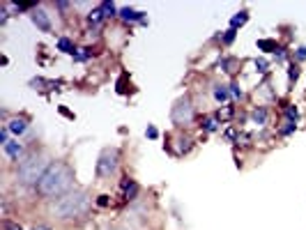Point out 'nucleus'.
I'll return each mask as SVG.
<instances>
[{"label": "nucleus", "instance_id": "f257e3e1", "mask_svg": "<svg viewBox=\"0 0 306 230\" xmlns=\"http://www.w3.org/2000/svg\"><path fill=\"white\" fill-rule=\"evenodd\" d=\"M72 189H74V168L67 161L58 159V161H51L44 178L35 186V193L42 196L44 200H55V198L69 193Z\"/></svg>", "mask_w": 306, "mask_h": 230}, {"label": "nucleus", "instance_id": "f03ea898", "mask_svg": "<svg viewBox=\"0 0 306 230\" xmlns=\"http://www.w3.org/2000/svg\"><path fill=\"white\" fill-rule=\"evenodd\" d=\"M92 207V196L87 193V189H76L74 186L69 193L55 198L48 205V214L58 221H72V219L86 217Z\"/></svg>", "mask_w": 306, "mask_h": 230}, {"label": "nucleus", "instance_id": "7ed1b4c3", "mask_svg": "<svg viewBox=\"0 0 306 230\" xmlns=\"http://www.w3.org/2000/svg\"><path fill=\"white\" fill-rule=\"evenodd\" d=\"M48 166H51V161H48L46 154H42V152H28L26 157H23V161L16 166L14 180L23 189H35L40 184V180L44 178Z\"/></svg>", "mask_w": 306, "mask_h": 230}, {"label": "nucleus", "instance_id": "20e7f679", "mask_svg": "<svg viewBox=\"0 0 306 230\" xmlns=\"http://www.w3.org/2000/svg\"><path fill=\"white\" fill-rule=\"evenodd\" d=\"M120 161L122 154L118 147H104L99 152V159H97V166H94V175L97 180H111L113 175H118L120 171Z\"/></svg>", "mask_w": 306, "mask_h": 230}, {"label": "nucleus", "instance_id": "39448f33", "mask_svg": "<svg viewBox=\"0 0 306 230\" xmlns=\"http://www.w3.org/2000/svg\"><path fill=\"white\" fill-rule=\"evenodd\" d=\"M171 120H173L175 127H186V125H191L193 120H196V106H193V101H191L189 94L180 97L173 104V108H171Z\"/></svg>", "mask_w": 306, "mask_h": 230}, {"label": "nucleus", "instance_id": "423d86ee", "mask_svg": "<svg viewBox=\"0 0 306 230\" xmlns=\"http://www.w3.org/2000/svg\"><path fill=\"white\" fill-rule=\"evenodd\" d=\"M2 125H5L14 136H23V134L28 132V127H30V118H28V115H14V118H9L7 122H2Z\"/></svg>", "mask_w": 306, "mask_h": 230}, {"label": "nucleus", "instance_id": "0eeeda50", "mask_svg": "<svg viewBox=\"0 0 306 230\" xmlns=\"http://www.w3.org/2000/svg\"><path fill=\"white\" fill-rule=\"evenodd\" d=\"M30 21H33L35 26H37V30H42V33H53V23H51V19H48V14L42 9V7H37L35 12H30Z\"/></svg>", "mask_w": 306, "mask_h": 230}, {"label": "nucleus", "instance_id": "6e6552de", "mask_svg": "<svg viewBox=\"0 0 306 230\" xmlns=\"http://www.w3.org/2000/svg\"><path fill=\"white\" fill-rule=\"evenodd\" d=\"M2 152H5V157L9 159L12 164H21L23 157H26V147H23V143H19V140H9V143L2 147Z\"/></svg>", "mask_w": 306, "mask_h": 230}, {"label": "nucleus", "instance_id": "1a4fd4ad", "mask_svg": "<svg viewBox=\"0 0 306 230\" xmlns=\"http://www.w3.org/2000/svg\"><path fill=\"white\" fill-rule=\"evenodd\" d=\"M120 19L125 21V23H140V26H147L145 12H138V9H133V7H122Z\"/></svg>", "mask_w": 306, "mask_h": 230}, {"label": "nucleus", "instance_id": "9d476101", "mask_svg": "<svg viewBox=\"0 0 306 230\" xmlns=\"http://www.w3.org/2000/svg\"><path fill=\"white\" fill-rule=\"evenodd\" d=\"M267 120H269V108H267L265 104L256 106V108L251 111V122H253V125L265 127V125H267Z\"/></svg>", "mask_w": 306, "mask_h": 230}, {"label": "nucleus", "instance_id": "9b49d317", "mask_svg": "<svg viewBox=\"0 0 306 230\" xmlns=\"http://www.w3.org/2000/svg\"><path fill=\"white\" fill-rule=\"evenodd\" d=\"M219 65H221V72H226V74H230V76H235V74H237V69L242 67V62L235 58V55H223Z\"/></svg>", "mask_w": 306, "mask_h": 230}, {"label": "nucleus", "instance_id": "f8f14e48", "mask_svg": "<svg viewBox=\"0 0 306 230\" xmlns=\"http://www.w3.org/2000/svg\"><path fill=\"white\" fill-rule=\"evenodd\" d=\"M193 150V138L184 136V134H180L177 136V147H175V157H184V154H189V152Z\"/></svg>", "mask_w": 306, "mask_h": 230}, {"label": "nucleus", "instance_id": "ddd939ff", "mask_svg": "<svg viewBox=\"0 0 306 230\" xmlns=\"http://www.w3.org/2000/svg\"><path fill=\"white\" fill-rule=\"evenodd\" d=\"M200 129H203V132L205 134H217L219 132V120L214 118V115H203V118H200Z\"/></svg>", "mask_w": 306, "mask_h": 230}, {"label": "nucleus", "instance_id": "4468645a", "mask_svg": "<svg viewBox=\"0 0 306 230\" xmlns=\"http://www.w3.org/2000/svg\"><path fill=\"white\" fill-rule=\"evenodd\" d=\"M104 21H106V16H104V12H101V5L92 7L90 12H87V23L92 28H101L104 26Z\"/></svg>", "mask_w": 306, "mask_h": 230}, {"label": "nucleus", "instance_id": "2eb2a0df", "mask_svg": "<svg viewBox=\"0 0 306 230\" xmlns=\"http://www.w3.org/2000/svg\"><path fill=\"white\" fill-rule=\"evenodd\" d=\"M256 46H258V51H262V53H276L279 51V44H276V40H272V37H262V40L256 42Z\"/></svg>", "mask_w": 306, "mask_h": 230}, {"label": "nucleus", "instance_id": "dca6fc26", "mask_svg": "<svg viewBox=\"0 0 306 230\" xmlns=\"http://www.w3.org/2000/svg\"><path fill=\"white\" fill-rule=\"evenodd\" d=\"M55 86H60V83H58V81H46V79H42V76L30 81V88H33V90H53Z\"/></svg>", "mask_w": 306, "mask_h": 230}, {"label": "nucleus", "instance_id": "f3484780", "mask_svg": "<svg viewBox=\"0 0 306 230\" xmlns=\"http://www.w3.org/2000/svg\"><path fill=\"white\" fill-rule=\"evenodd\" d=\"M249 16H251V14H249V9H240V12L230 19V26H228V28H230V30H237V28H242L246 21H249Z\"/></svg>", "mask_w": 306, "mask_h": 230}, {"label": "nucleus", "instance_id": "a211bd4d", "mask_svg": "<svg viewBox=\"0 0 306 230\" xmlns=\"http://www.w3.org/2000/svg\"><path fill=\"white\" fill-rule=\"evenodd\" d=\"M122 193H125V200H127V203H136V200H138V193H140L138 182H136V180H131V184H129V186H127Z\"/></svg>", "mask_w": 306, "mask_h": 230}, {"label": "nucleus", "instance_id": "6ab92c4d", "mask_svg": "<svg viewBox=\"0 0 306 230\" xmlns=\"http://www.w3.org/2000/svg\"><path fill=\"white\" fill-rule=\"evenodd\" d=\"M55 48H58V51H62V53H69V55H74V53H76V46H74V42L69 40V37H58Z\"/></svg>", "mask_w": 306, "mask_h": 230}, {"label": "nucleus", "instance_id": "aec40b11", "mask_svg": "<svg viewBox=\"0 0 306 230\" xmlns=\"http://www.w3.org/2000/svg\"><path fill=\"white\" fill-rule=\"evenodd\" d=\"M233 115H235V106L233 104H226L223 108H219V111L214 113V118L219 120V125H223V122H226V120H230Z\"/></svg>", "mask_w": 306, "mask_h": 230}, {"label": "nucleus", "instance_id": "412c9836", "mask_svg": "<svg viewBox=\"0 0 306 230\" xmlns=\"http://www.w3.org/2000/svg\"><path fill=\"white\" fill-rule=\"evenodd\" d=\"M212 94H214V99H217L219 104H226L228 99H230V90H228V86H214Z\"/></svg>", "mask_w": 306, "mask_h": 230}, {"label": "nucleus", "instance_id": "4be33fe9", "mask_svg": "<svg viewBox=\"0 0 306 230\" xmlns=\"http://www.w3.org/2000/svg\"><path fill=\"white\" fill-rule=\"evenodd\" d=\"M101 5V12H104V16L106 19H113V16H120V9L115 7V2H111V0H104V2H99Z\"/></svg>", "mask_w": 306, "mask_h": 230}, {"label": "nucleus", "instance_id": "5701e85b", "mask_svg": "<svg viewBox=\"0 0 306 230\" xmlns=\"http://www.w3.org/2000/svg\"><path fill=\"white\" fill-rule=\"evenodd\" d=\"M283 120L297 122V120H300V108H297L295 104H286V106H283Z\"/></svg>", "mask_w": 306, "mask_h": 230}, {"label": "nucleus", "instance_id": "b1692460", "mask_svg": "<svg viewBox=\"0 0 306 230\" xmlns=\"http://www.w3.org/2000/svg\"><path fill=\"white\" fill-rule=\"evenodd\" d=\"M295 132H297V122H290V120H283V125L279 127V136H281V138L293 136Z\"/></svg>", "mask_w": 306, "mask_h": 230}, {"label": "nucleus", "instance_id": "393cba45", "mask_svg": "<svg viewBox=\"0 0 306 230\" xmlns=\"http://www.w3.org/2000/svg\"><path fill=\"white\" fill-rule=\"evenodd\" d=\"M92 55H94V51L90 48V46H86V48H76V53H74L72 58L76 60V62H87Z\"/></svg>", "mask_w": 306, "mask_h": 230}, {"label": "nucleus", "instance_id": "a878e982", "mask_svg": "<svg viewBox=\"0 0 306 230\" xmlns=\"http://www.w3.org/2000/svg\"><path fill=\"white\" fill-rule=\"evenodd\" d=\"M300 74H302V69H300V65H297V62H290V65H288V83H290V86H293V83H297V79H300Z\"/></svg>", "mask_w": 306, "mask_h": 230}, {"label": "nucleus", "instance_id": "bb28decb", "mask_svg": "<svg viewBox=\"0 0 306 230\" xmlns=\"http://www.w3.org/2000/svg\"><path fill=\"white\" fill-rule=\"evenodd\" d=\"M217 40H221V44H223V46H230L235 40H237V30H230V28H228L226 33L217 35Z\"/></svg>", "mask_w": 306, "mask_h": 230}, {"label": "nucleus", "instance_id": "cd10ccee", "mask_svg": "<svg viewBox=\"0 0 306 230\" xmlns=\"http://www.w3.org/2000/svg\"><path fill=\"white\" fill-rule=\"evenodd\" d=\"M223 140H228V143H240V129L237 127H228L226 132H223Z\"/></svg>", "mask_w": 306, "mask_h": 230}, {"label": "nucleus", "instance_id": "c85d7f7f", "mask_svg": "<svg viewBox=\"0 0 306 230\" xmlns=\"http://www.w3.org/2000/svg\"><path fill=\"white\" fill-rule=\"evenodd\" d=\"M253 65H256V72H258V74H267V72H269V60H265V58H256V60H253Z\"/></svg>", "mask_w": 306, "mask_h": 230}, {"label": "nucleus", "instance_id": "c756f323", "mask_svg": "<svg viewBox=\"0 0 306 230\" xmlns=\"http://www.w3.org/2000/svg\"><path fill=\"white\" fill-rule=\"evenodd\" d=\"M228 90H230V97H235V99L244 97V92H242V88H240V83H237V81H230V83H228Z\"/></svg>", "mask_w": 306, "mask_h": 230}, {"label": "nucleus", "instance_id": "7c9ffc66", "mask_svg": "<svg viewBox=\"0 0 306 230\" xmlns=\"http://www.w3.org/2000/svg\"><path fill=\"white\" fill-rule=\"evenodd\" d=\"M2 230H23V228L12 219H2Z\"/></svg>", "mask_w": 306, "mask_h": 230}, {"label": "nucleus", "instance_id": "2f4dec72", "mask_svg": "<svg viewBox=\"0 0 306 230\" xmlns=\"http://www.w3.org/2000/svg\"><path fill=\"white\" fill-rule=\"evenodd\" d=\"M9 134H12V132H9V129H7V127L2 125V129H0V145H2V147H5V145L9 143Z\"/></svg>", "mask_w": 306, "mask_h": 230}, {"label": "nucleus", "instance_id": "473e14b6", "mask_svg": "<svg viewBox=\"0 0 306 230\" xmlns=\"http://www.w3.org/2000/svg\"><path fill=\"white\" fill-rule=\"evenodd\" d=\"M145 136L150 138V140H157V138H159V132H157V127L147 125V129H145Z\"/></svg>", "mask_w": 306, "mask_h": 230}, {"label": "nucleus", "instance_id": "72a5a7b5", "mask_svg": "<svg viewBox=\"0 0 306 230\" xmlns=\"http://www.w3.org/2000/svg\"><path fill=\"white\" fill-rule=\"evenodd\" d=\"M94 203L99 205V207H108V205H111V196H106V193H104V196H99Z\"/></svg>", "mask_w": 306, "mask_h": 230}, {"label": "nucleus", "instance_id": "f704fd0d", "mask_svg": "<svg viewBox=\"0 0 306 230\" xmlns=\"http://www.w3.org/2000/svg\"><path fill=\"white\" fill-rule=\"evenodd\" d=\"M295 60H300V62H304V60H306V46H300V48L295 51Z\"/></svg>", "mask_w": 306, "mask_h": 230}, {"label": "nucleus", "instance_id": "c9c22d12", "mask_svg": "<svg viewBox=\"0 0 306 230\" xmlns=\"http://www.w3.org/2000/svg\"><path fill=\"white\" fill-rule=\"evenodd\" d=\"M274 58H276V62H283V60H286V48H283V46H279V51L274 53Z\"/></svg>", "mask_w": 306, "mask_h": 230}, {"label": "nucleus", "instance_id": "e433bc0d", "mask_svg": "<svg viewBox=\"0 0 306 230\" xmlns=\"http://www.w3.org/2000/svg\"><path fill=\"white\" fill-rule=\"evenodd\" d=\"M30 230H53V228H51V226H46V224H35Z\"/></svg>", "mask_w": 306, "mask_h": 230}, {"label": "nucleus", "instance_id": "4c0bfd02", "mask_svg": "<svg viewBox=\"0 0 306 230\" xmlns=\"http://www.w3.org/2000/svg\"><path fill=\"white\" fill-rule=\"evenodd\" d=\"M58 111H60V113H62V115H65V118H69V120H74V113H72V111H67V108H65V106H60V108H58Z\"/></svg>", "mask_w": 306, "mask_h": 230}, {"label": "nucleus", "instance_id": "58836bf2", "mask_svg": "<svg viewBox=\"0 0 306 230\" xmlns=\"http://www.w3.org/2000/svg\"><path fill=\"white\" fill-rule=\"evenodd\" d=\"M104 230H127V228H122V226H106Z\"/></svg>", "mask_w": 306, "mask_h": 230}]
</instances>
